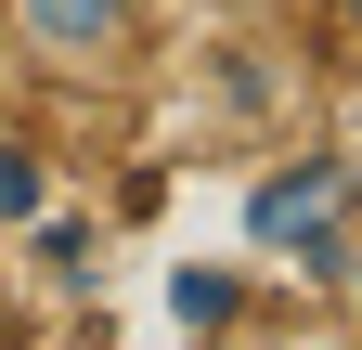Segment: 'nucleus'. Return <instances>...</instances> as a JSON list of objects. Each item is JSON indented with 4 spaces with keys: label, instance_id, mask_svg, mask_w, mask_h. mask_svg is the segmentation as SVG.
I'll return each mask as SVG.
<instances>
[{
    "label": "nucleus",
    "instance_id": "nucleus-1",
    "mask_svg": "<svg viewBox=\"0 0 362 350\" xmlns=\"http://www.w3.org/2000/svg\"><path fill=\"white\" fill-rule=\"evenodd\" d=\"M0 26H13V52L39 78H65V91L143 78V0H0Z\"/></svg>",
    "mask_w": 362,
    "mask_h": 350
},
{
    "label": "nucleus",
    "instance_id": "nucleus-2",
    "mask_svg": "<svg viewBox=\"0 0 362 350\" xmlns=\"http://www.w3.org/2000/svg\"><path fill=\"white\" fill-rule=\"evenodd\" d=\"M246 247H259V259H310V273H337V247H349V156L259 169V182H246Z\"/></svg>",
    "mask_w": 362,
    "mask_h": 350
},
{
    "label": "nucleus",
    "instance_id": "nucleus-3",
    "mask_svg": "<svg viewBox=\"0 0 362 350\" xmlns=\"http://www.w3.org/2000/svg\"><path fill=\"white\" fill-rule=\"evenodd\" d=\"M26 221H52V169L26 143H0V234H26Z\"/></svg>",
    "mask_w": 362,
    "mask_h": 350
},
{
    "label": "nucleus",
    "instance_id": "nucleus-4",
    "mask_svg": "<svg viewBox=\"0 0 362 350\" xmlns=\"http://www.w3.org/2000/svg\"><path fill=\"white\" fill-rule=\"evenodd\" d=\"M337 312H349V324H362V234H349V247H337Z\"/></svg>",
    "mask_w": 362,
    "mask_h": 350
},
{
    "label": "nucleus",
    "instance_id": "nucleus-5",
    "mask_svg": "<svg viewBox=\"0 0 362 350\" xmlns=\"http://www.w3.org/2000/svg\"><path fill=\"white\" fill-rule=\"evenodd\" d=\"M337 26H362V0H337Z\"/></svg>",
    "mask_w": 362,
    "mask_h": 350
}]
</instances>
